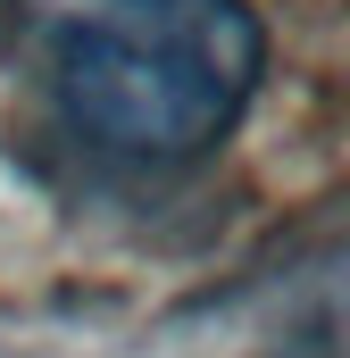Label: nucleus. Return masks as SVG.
<instances>
[{"label": "nucleus", "mask_w": 350, "mask_h": 358, "mask_svg": "<svg viewBox=\"0 0 350 358\" xmlns=\"http://www.w3.org/2000/svg\"><path fill=\"white\" fill-rule=\"evenodd\" d=\"M17 42L59 125L125 167L225 142L267 59L242 0H17Z\"/></svg>", "instance_id": "obj_1"}]
</instances>
